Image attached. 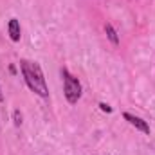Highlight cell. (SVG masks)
<instances>
[{
    "instance_id": "1",
    "label": "cell",
    "mask_w": 155,
    "mask_h": 155,
    "mask_svg": "<svg viewBox=\"0 0 155 155\" xmlns=\"http://www.w3.org/2000/svg\"><path fill=\"white\" fill-rule=\"evenodd\" d=\"M20 71H22V76H24L25 85L35 94H38L40 97H49V88H47L45 76H43V71H41L40 63L22 60L20 61Z\"/></svg>"
},
{
    "instance_id": "2",
    "label": "cell",
    "mask_w": 155,
    "mask_h": 155,
    "mask_svg": "<svg viewBox=\"0 0 155 155\" xmlns=\"http://www.w3.org/2000/svg\"><path fill=\"white\" fill-rule=\"evenodd\" d=\"M61 78H63V94L71 105H76L81 97V83L76 76H72L67 69H61Z\"/></svg>"
},
{
    "instance_id": "3",
    "label": "cell",
    "mask_w": 155,
    "mask_h": 155,
    "mask_svg": "<svg viewBox=\"0 0 155 155\" xmlns=\"http://www.w3.org/2000/svg\"><path fill=\"white\" fill-rule=\"evenodd\" d=\"M123 117L132 124V126H135L139 132H143V134H146V135H150V124L144 121V119H141V117L134 116V114H130V112H124L123 114Z\"/></svg>"
},
{
    "instance_id": "4",
    "label": "cell",
    "mask_w": 155,
    "mask_h": 155,
    "mask_svg": "<svg viewBox=\"0 0 155 155\" xmlns=\"http://www.w3.org/2000/svg\"><path fill=\"white\" fill-rule=\"evenodd\" d=\"M7 33H9V38L13 40V41H20L22 29H20V22L16 18H11L7 22Z\"/></svg>"
},
{
    "instance_id": "5",
    "label": "cell",
    "mask_w": 155,
    "mask_h": 155,
    "mask_svg": "<svg viewBox=\"0 0 155 155\" xmlns=\"http://www.w3.org/2000/svg\"><path fill=\"white\" fill-rule=\"evenodd\" d=\"M105 33H107L108 40H110L114 45H119V35H117V31L114 29L112 24H105Z\"/></svg>"
},
{
    "instance_id": "6",
    "label": "cell",
    "mask_w": 155,
    "mask_h": 155,
    "mask_svg": "<svg viewBox=\"0 0 155 155\" xmlns=\"http://www.w3.org/2000/svg\"><path fill=\"white\" fill-rule=\"evenodd\" d=\"M13 123H15V126H22V112L20 110H13Z\"/></svg>"
},
{
    "instance_id": "7",
    "label": "cell",
    "mask_w": 155,
    "mask_h": 155,
    "mask_svg": "<svg viewBox=\"0 0 155 155\" xmlns=\"http://www.w3.org/2000/svg\"><path fill=\"white\" fill-rule=\"evenodd\" d=\"M99 108H101V110H103V112H108V114H110V112H112V107H108V105H107V103H99Z\"/></svg>"
},
{
    "instance_id": "8",
    "label": "cell",
    "mask_w": 155,
    "mask_h": 155,
    "mask_svg": "<svg viewBox=\"0 0 155 155\" xmlns=\"http://www.w3.org/2000/svg\"><path fill=\"white\" fill-rule=\"evenodd\" d=\"M4 101V94H2V88H0V103Z\"/></svg>"
}]
</instances>
